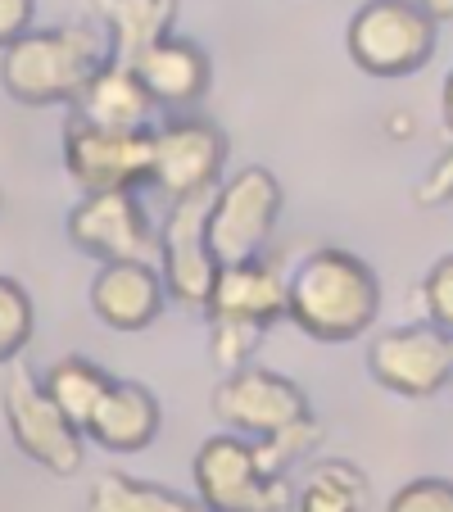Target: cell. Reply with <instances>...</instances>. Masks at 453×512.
<instances>
[{
	"label": "cell",
	"mask_w": 453,
	"mask_h": 512,
	"mask_svg": "<svg viewBox=\"0 0 453 512\" xmlns=\"http://www.w3.org/2000/svg\"><path fill=\"white\" fill-rule=\"evenodd\" d=\"M417 5H422L435 23H449L453 19V0H417Z\"/></svg>",
	"instance_id": "cell-27"
},
{
	"label": "cell",
	"mask_w": 453,
	"mask_h": 512,
	"mask_svg": "<svg viewBox=\"0 0 453 512\" xmlns=\"http://www.w3.org/2000/svg\"><path fill=\"white\" fill-rule=\"evenodd\" d=\"M132 73L141 78L145 96L155 100V109H168V118L191 114V109L204 100L209 78H213L209 55H204L195 41H186V37L155 41L145 55H136Z\"/></svg>",
	"instance_id": "cell-14"
},
{
	"label": "cell",
	"mask_w": 453,
	"mask_h": 512,
	"mask_svg": "<svg viewBox=\"0 0 453 512\" xmlns=\"http://www.w3.org/2000/svg\"><path fill=\"white\" fill-rule=\"evenodd\" d=\"M386 512H453V481H444V476H417L404 490H395Z\"/></svg>",
	"instance_id": "cell-25"
},
{
	"label": "cell",
	"mask_w": 453,
	"mask_h": 512,
	"mask_svg": "<svg viewBox=\"0 0 453 512\" xmlns=\"http://www.w3.org/2000/svg\"><path fill=\"white\" fill-rule=\"evenodd\" d=\"M32 340V300L14 277H0V363H14Z\"/></svg>",
	"instance_id": "cell-23"
},
{
	"label": "cell",
	"mask_w": 453,
	"mask_h": 512,
	"mask_svg": "<svg viewBox=\"0 0 453 512\" xmlns=\"http://www.w3.org/2000/svg\"><path fill=\"white\" fill-rule=\"evenodd\" d=\"M41 386H46V395L55 399L68 422L78 426V431H87L91 413H96V404L105 399V390L114 386V377H109L100 363H91V358L68 354V358H59V363H50Z\"/></svg>",
	"instance_id": "cell-19"
},
{
	"label": "cell",
	"mask_w": 453,
	"mask_h": 512,
	"mask_svg": "<svg viewBox=\"0 0 453 512\" xmlns=\"http://www.w3.org/2000/svg\"><path fill=\"white\" fill-rule=\"evenodd\" d=\"M227 132L200 114H173L155 127V186L168 200L213 195L227 168Z\"/></svg>",
	"instance_id": "cell-12"
},
{
	"label": "cell",
	"mask_w": 453,
	"mask_h": 512,
	"mask_svg": "<svg viewBox=\"0 0 453 512\" xmlns=\"http://www.w3.org/2000/svg\"><path fill=\"white\" fill-rule=\"evenodd\" d=\"M381 313V277L349 250L322 245L304 254L286 277V318L322 345H349L367 336Z\"/></svg>",
	"instance_id": "cell-2"
},
{
	"label": "cell",
	"mask_w": 453,
	"mask_h": 512,
	"mask_svg": "<svg viewBox=\"0 0 453 512\" xmlns=\"http://www.w3.org/2000/svg\"><path fill=\"white\" fill-rule=\"evenodd\" d=\"M204 313H209L213 363H222L227 372L245 368L254 345L286 318V281H281L277 263L259 259L241 263V268H222Z\"/></svg>",
	"instance_id": "cell-4"
},
{
	"label": "cell",
	"mask_w": 453,
	"mask_h": 512,
	"mask_svg": "<svg viewBox=\"0 0 453 512\" xmlns=\"http://www.w3.org/2000/svg\"><path fill=\"white\" fill-rule=\"evenodd\" d=\"M209 200L213 195L173 200L168 218L159 223V277H164L168 300L186 304V309L209 304L222 272L209 250Z\"/></svg>",
	"instance_id": "cell-13"
},
{
	"label": "cell",
	"mask_w": 453,
	"mask_h": 512,
	"mask_svg": "<svg viewBox=\"0 0 453 512\" xmlns=\"http://www.w3.org/2000/svg\"><path fill=\"white\" fill-rule=\"evenodd\" d=\"M168 290L155 263H105L91 281V309L114 331H145L164 313Z\"/></svg>",
	"instance_id": "cell-15"
},
{
	"label": "cell",
	"mask_w": 453,
	"mask_h": 512,
	"mask_svg": "<svg viewBox=\"0 0 453 512\" xmlns=\"http://www.w3.org/2000/svg\"><path fill=\"white\" fill-rule=\"evenodd\" d=\"M73 118L91 127H109V132H141V127H155V100L145 96L141 78H136L127 64L109 59L96 78L87 82V91L73 105Z\"/></svg>",
	"instance_id": "cell-17"
},
{
	"label": "cell",
	"mask_w": 453,
	"mask_h": 512,
	"mask_svg": "<svg viewBox=\"0 0 453 512\" xmlns=\"http://www.w3.org/2000/svg\"><path fill=\"white\" fill-rule=\"evenodd\" d=\"M195 499L209 512H286L295 508L290 476H277L263 467L259 445L245 435H209L195 449Z\"/></svg>",
	"instance_id": "cell-5"
},
{
	"label": "cell",
	"mask_w": 453,
	"mask_h": 512,
	"mask_svg": "<svg viewBox=\"0 0 453 512\" xmlns=\"http://www.w3.org/2000/svg\"><path fill=\"white\" fill-rule=\"evenodd\" d=\"M440 23L417 0H363L345 28L349 59L367 78H413L431 64Z\"/></svg>",
	"instance_id": "cell-6"
},
{
	"label": "cell",
	"mask_w": 453,
	"mask_h": 512,
	"mask_svg": "<svg viewBox=\"0 0 453 512\" xmlns=\"http://www.w3.org/2000/svg\"><path fill=\"white\" fill-rule=\"evenodd\" d=\"M32 14H37V0H0V50H10L19 37H28Z\"/></svg>",
	"instance_id": "cell-26"
},
{
	"label": "cell",
	"mask_w": 453,
	"mask_h": 512,
	"mask_svg": "<svg viewBox=\"0 0 453 512\" xmlns=\"http://www.w3.org/2000/svg\"><path fill=\"white\" fill-rule=\"evenodd\" d=\"M0 204H5V195H0Z\"/></svg>",
	"instance_id": "cell-28"
},
{
	"label": "cell",
	"mask_w": 453,
	"mask_h": 512,
	"mask_svg": "<svg viewBox=\"0 0 453 512\" xmlns=\"http://www.w3.org/2000/svg\"><path fill=\"white\" fill-rule=\"evenodd\" d=\"M109 64V41H100L87 23H59L19 37L0 50V87L28 109L78 105L87 82Z\"/></svg>",
	"instance_id": "cell-3"
},
{
	"label": "cell",
	"mask_w": 453,
	"mask_h": 512,
	"mask_svg": "<svg viewBox=\"0 0 453 512\" xmlns=\"http://www.w3.org/2000/svg\"><path fill=\"white\" fill-rule=\"evenodd\" d=\"M96 14L109 28V59L132 68L136 55L173 37L177 0H96Z\"/></svg>",
	"instance_id": "cell-18"
},
{
	"label": "cell",
	"mask_w": 453,
	"mask_h": 512,
	"mask_svg": "<svg viewBox=\"0 0 453 512\" xmlns=\"http://www.w3.org/2000/svg\"><path fill=\"white\" fill-rule=\"evenodd\" d=\"M213 413L232 435L254 440L263 467L277 476H286L290 463H299L322 440V422L313 417L309 395L299 390V381L259 368V363H245V368L227 372L218 381Z\"/></svg>",
	"instance_id": "cell-1"
},
{
	"label": "cell",
	"mask_w": 453,
	"mask_h": 512,
	"mask_svg": "<svg viewBox=\"0 0 453 512\" xmlns=\"http://www.w3.org/2000/svg\"><path fill=\"white\" fill-rule=\"evenodd\" d=\"M5 422H10L14 445L37 467H46V472H55V476L82 472V463H87L82 431L59 413V404L46 395V386H41L28 368L10 372V386H5Z\"/></svg>",
	"instance_id": "cell-10"
},
{
	"label": "cell",
	"mask_w": 453,
	"mask_h": 512,
	"mask_svg": "<svg viewBox=\"0 0 453 512\" xmlns=\"http://www.w3.org/2000/svg\"><path fill=\"white\" fill-rule=\"evenodd\" d=\"M159 422L164 413H159L155 390H145L141 381H114L91 413L87 435L109 454H136V449L155 445Z\"/></svg>",
	"instance_id": "cell-16"
},
{
	"label": "cell",
	"mask_w": 453,
	"mask_h": 512,
	"mask_svg": "<svg viewBox=\"0 0 453 512\" xmlns=\"http://www.w3.org/2000/svg\"><path fill=\"white\" fill-rule=\"evenodd\" d=\"M87 512H209V508L200 499L164 490V485L136 481V476H123V472H100L91 481Z\"/></svg>",
	"instance_id": "cell-20"
},
{
	"label": "cell",
	"mask_w": 453,
	"mask_h": 512,
	"mask_svg": "<svg viewBox=\"0 0 453 512\" xmlns=\"http://www.w3.org/2000/svg\"><path fill=\"white\" fill-rule=\"evenodd\" d=\"M422 304H426L431 327L453 336V254L431 263V272H426V281H422Z\"/></svg>",
	"instance_id": "cell-24"
},
{
	"label": "cell",
	"mask_w": 453,
	"mask_h": 512,
	"mask_svg": "<svg viewBox=\"0 0 453 512\" xmlns=\"http://www.w3.org/2000/svg\"><path fill=\"white\" fill-rule=\"evenodd\" d=\"M68 241L100 263H155L159 227L145 218L136 191L82 195L68 213Z\"/></svg>",
	"instance_id": "cell-11"
},
{
	"label": "cell",
	"mask_w": 453,
	"mask_h": 512,
	"mask_svg": "<svg viewBox=\"0 0 453 512\" xmlns=\"http://www.w3.org/2000/svg\"><path fill=\"white\" fill-rule=\"evenodd\" d=\"M64 168L87 195L155 186V127H141V132H109V127H91V123L68 114Z\"/></svg>",
	"instance_id": "cell-8"
},
{
	"label": "cell",
	"mask_w": 453,
	"mask_h": 512,
	"mask_svg": "<svg viewBox=\"0 0 453 512\" xmlns=\"http://www.w3.org/2000/svg\"><path fill=\"white\" fill-rule=\"evenodd\" d=\"M299 512H363L367 508V476L345 458L318 463L295 490Z\"/></svg>",
	"instance_id": "cell-21"
},
{
	"label": "cell",
	"mask_w": 453,
	"mask_h": 512,
	"mask_svg": "<svg viewBox=\"0 0 453 512\" xmlns=\"http://www.w3.org/2000/svg\"><path fill=\"white\" fill-rule=\"evenodd\" d=\"M440 114H444V141H440V155H435L431 173L417 182L413 200L422 209H435V204H449L453 200V73L444 82V96H440Z\"/></svg>",
	"instance_id": "cell-22"
},
{
	"label": "cell",
	"mask_w": 453,
	"mask_h": 512,
	"mask_svg": "<svg viewBox=\"0 0 453 512\" xmlns=\"http://www.w3.org/2000/svg\"><path fill=\"white\" fill-rule=\"evenodd\" d=\"M367 372L399 399H431L453 386V336L431 322L390 327L367 345Z\"/></svg>",
	"instance_id": "cell-9"
},
{
	"label": "cell",
	"mask_w": 453,
	"mask_h": 512,
	"mask_svg": "<svg viewBox=\"0 0 453 512\" xmlns=\"http://www.w3.org/2000/svg\"><path fill=\"white\" fill-rule=\"evenodd\" d=\"M281 186L268 168H241L209 200V250L218 268L259 263L277 232Z\"/></svg>",
	"instance_id": "cell-7"
}]
</instances>
